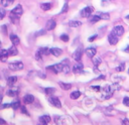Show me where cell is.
<instances>
[{"label":"cell","mask_w":129,"mask_h":125,"mask_svg":"<svg viewBox=\"0 0 129 125\" xmlns=\"http://www.w3.org/2000/svg\"><path fill=\"white\" fill-rule=\"evenodd\" d=\"M102 91H103V93H104L103 96H102V98H103V99H109V98L112 97L113 92H114V89L112 88V86L106 85V86L102 89Z\"/></svg>","instance_id":"obj_1"},{"label":"cell","mask_w":129,"mask_h":125,"mask_svg":"<svg viewBox=\"0 0 129 125\" xmlns=\"http://www.w3.org/2000/svg\"><path fill=\"white\" fill-rule=\"evenodd\" d=\"M23 67H24L23 62H22V61H19V60L10 62V64L8 65V68H9L11 71H19V70H22Z\"/></svg>","instance_id":"obj_2"},{"label":"cell","mask_w":129,"mask_h":125,"mask_svg":"<svg viewBox=\"0 0 129 125\" xmlns=\"http://www.w3.org/2000/svg\"><path fill=\"white\" fill-rule=\"evenodd\" d=\"M93 11H94V8H93L92 6H87V7L83 8V9L81 10V16H82V17H85V18L91 17Z\"/></svg>","instance_id":"obj_3"},{"label":"cell","mask_w":129,"mask_h":125,"mask_svg":"<svg viewBox=\"0 0 129 125\" xmlns=\"http://www.w3.org/2000/svg\"><path fill=\"white\" fill-rule=\"evenodd\" d=\"M83 53H84V49H83V47H82V46L78 47V48L75 50V52L73 53V57H74V59H75L76 61H80L81 58H82V56H83Z\"/></svg>","instance_id":"obj_4"},{"label":"cell","mask_w":129,"mask_h":125,"mask_svg":"<svg viewBox=\"0 0 129 125\" xmlns=\"http://www.w3.org/2000/svg\"><path fill=\"white\" fill-rule=\"evenodd\" d=\"M46 69L52 71L54 74H58V73H61V71H62V64H55L53 66L47 67Z\"/></svg>","instance_id":"obj_5"},{"label":"cell","mask_w":129,"mask_h":125,"mask_svg":"<svg viewBox=\"0 0 129 125\" xmlns=\"http://www.w3.org/2000/svg\"><path fill=\"white\" fill-rule=\"evenodd\" d=\"M112 32H113L115 35H117V36H121V35L124 33V27H123L122 25H116V26H114Z\"/></svg>","instance_id":"obj_6"},{"label":"cell","mask_w":129,"mask_h":125,"mask_svg":"<svg viewBox=\"0 0 129 125\" xmlns=\"http://www.w3.org/2000/svg\"><path fill=\"white\" fill-rule=\"evenodd\" d=\"M48 101H49V104L50 105H52V106H54L56 108H60L61 107V103H60L59 99L56 98V97H50L48 99Z\"/></svg>","instance_id":"obj_7"},{"label":"cell","mask_w":129,"mask_h":125,"mask_svg":"<svg viewBox=\"0 0 129 125\" xmlns=\"http://www.w3.org/2000/svg\"><path fill=\"white\" fill-rule=\"evenodd\" d=\"M10 13H11V14H14V15H16V16H18V17H20V16L22 15V13H23L22 6H21V5H17L16 7H14V8L11 10Z\"/></svg>","instance_id":"obj_8"},{"label":"cell","mask_w":129,"mask_h":125,"mask_svg":"<svg viewBox=\"0 0 129 125\" xmlns=\"http://www.w3.org/2000/svg\"><path fill=\"white\" fill-rule=\"evenodd\" d=\"M85 53H86V55L87 56H89V57H94L95 55H96V53H97V50H96V48L95 47H88V48H86L85 49Z\"/></svg>","instance_id":"obj_9"},{"label":"cell","mask_w":129,"mask_h":125,"mask_svg":"<svg viewBox=\"0 0 129 125\" xmlns=\"http://www.w3.org/2000/svg\"><path fill=\"white\" fill-rule=\"evenodd\" d=\"M56 26V22L54 19H49L47 22H46V25H45V29L46 30H52L54 29Z\"/></svg>","instance_id":"obj_10"},{"label":"cell","mask_w":129,"mask_h":125,"mask_svg":"<svg viewBox=\"0 0 129 125\" xmlns=\"http://www.w3.org/2000/svg\"><path fill=\"white\" fill-rule=\"evenodd\" d=\"M108 40H109L110 44L114 45V44H116V43L119 41V38H118L117 35H115L113 32H111V33L109 34V36H108Z\"/></svg>","instance_id":"obj_11"},{"label":"cell","mask_w":129,"mask_h":125,"mask_svg":"<svg viewBox=\"0 0 129 125\" xmlns=\"http://www.w3.org/2000/svg\"><path fill=\"white\" fill-rule=\"evenodd\" d=\"M83 70H84V67H83V64H81V62H77L73 67V72L75 74H81V73H83Z\"/></svg>","instance_id":"obj_12"},{"label":"cell","mask_w":129,"mask_h":125,"mask_svg":"<svg viewBox=\"0 0 129 125\" xmlns=\"http://www.w3.org/2000/svg\"><path fill=\"white\" fill-rule=\"evenodd\" d=\"M22 102H23L24 104H32V103L34 102V97H33L31 94H27V95H25V96L23 97Z\"/></svg>","instance_id":"obj_13"},{"label":"cell","mask_w":129,"mask_h":125,"mask_svg":"<svg viewBox=\"0 0 129 125\" xmlns=\"http://www.w3.org/2000/svg\"><path fill=\"white\" fill-rule=\"evenodd\" d=\"M8 56H9V54H8L7 49H1L0 50V60L1 61H6Z\"/></svg>","instance_id":"obj_14"},{"label":"cell","mask_w":129,"mask_h":125,"mask_svg":"<svg viewBox=\"0 0 129 125\" xmlns=\"http://www.w3.org/2000/svg\"><path fill=\"white\" fill-rule=\"evenodd\" d=\"M49 51L52 55L54 56H59L61 53H62V50L60 48H57V47H52V48H49Z\"/></svg>","instance_id":"obj_15"},{"label":"cell","mask_w":129,"mask_h":125,"mask_svg":"<svg viewBox=\"0 0 129 125\" xmlns=\"http://www.w3.org/2000/svg\"><path fill=\"white\" fill-rule=\"evenodd\" d=\"M10 40H11V42L13 43V45H15V46L20 43V39H19V37H18L16 34H11V35H10Z\"/></svg>","instance_id":"obj_16"},{"label":"cell","mask_w":129,"mask_h":125,"mask_svg":"<svg viewBox=\"0 0 129 125\" xmlns=\"http://www.w3.org/2000/svg\"><path fill=\"white\" fill-rule=\"evenodd\" d=\"M7 50H8V54L11 55V56H14V55H17V54H18V50H17V48H16L15 45H12V46L9 47V49H7Z\"/></svg>","instance_id":"obj_17"},{"label":"cell","mask_w":129,"mask_h":125,"mask_svg":"<svg viewBox=\"0 0 129 125\" xmlns=\"http://www.w3.org/2000/svg\"><path fill=\"white\" fill-rule=\"evenodd\" d=\"M16 81H17V77H16V76L8 77V79H7V85L10 86V87H12V86L16 83Z\"/></svg>","instance_id":"obj_18"},{"label":"cell","mask_w":129,"mask_h":125,"mask_svg":"<svg viewBox=\"0 0 129 125\" xmlns=\"http://www.w3.org/2000/svg\"><path fill=\"white\" fill-rule=\"evenodd\" d=\"M18 88H16V89H10V90H8L7 92H6V95L8 96V97H15L17 94H18Z\"/></svg>","instance_id":"obj_19"},{"label":"cell","mask_w":129,"mask_h":125,"mask_svg":"<svg viewBox=\"0 0 129 125\" xmlns=\"http://www.w3.org/2000/svg\"><path fill=\"white\" fill-rule=\"evenodd\" d=\"M81 25H82V22L79 20H72L69 22V26H71V27H79Z\"/></svg>","instance_id":"obj_20"},{"label":"cell","mask_w":129,"mask_h":125,"mask_svg":"<svg viewBox=\"0 0 129 125\" xmlns=\"http://www.w3.org/2000/svg\"><path fill=\"white\" fill-rule=\"evenodd\" d=\"M58 85L60 86V88H61L62 90H66V91H68V90H70V89L72 88V85H71V84L63 83V82H59V83H58Z\"/></svg>","instance_id":"obj_21"},{"label":"cell","mask_w":129,"mask_h":125,"mask_svg":"<svg viewBox=\"0 0 129 125\" xmlns=\"http://www.w3.org/2000/svg\"><path fill=\"white\" fill-rule=\"evenodd\" d=\"M40 8H41L42 10H44V11H47V10H49V9L51 8V3H49V2L41 3V4H40Z\"/></svg>","instance_id":"obj_22"},{"label":"cell","mask_w":129,"mask_h":125,"mask_svg":"<svg viewBox=\"0 0 129 125\" xmlns=\"http://www.w3.org/2000/svg\"><path fill=\"white\" fill-rule=\"evenodd\" d=\"M80 96H81V92L80 91H74L70 95L71 99H73V100H77L78 98H80Z\"/></svg>","instance_id":"obj_23"},{"label":"cell","mask_w":129,"mask_h":125,"mask_svg":"<svg viewBox=\"0 0 129 125\" xmlns=\"http://www.w3.org/2000/svg\"><path fill=\"white\" fill-rule=\"evenodd\" d=\"M39 121L40 122H44V123H48L51 121V118L48 116V115H42L39 117Z\"/></svg>","instance_id":"obj_24"},{"label":"cell","mask_w":129,"mask_h":125,"mask_svg":"<svg viewBox=\"0 0 129 125\" xmlns=\"http://www.w3.org/2000/svg\"><path fill=\"white\" fill-rule=\"evenodd\" d=\"M98 15H99V17H100L101 19H104V20H108V19L110 18L109 13H106V12H99Z\"/></svg>","instance_id":"obj_25"},{"label":"cell","mask_w":129,"mask_h":125,"mask_svg":"<svg viewBox=\"0 0 129 125\" xmlns=\"http://www.w3.org/2000/svg\"><path fill=\"white\" fill-rule=\"evenodd\" d=\"M100 19H101V18L99 17V15H98V14H96V15L91 16L89 20H90V22H91V23H97L98 21H100Z\"/></svg>","instance_id":"obj_26"},{"label":"cell","mask_w":129,"mask_h":125,"mask_svg":"<svg viewBox=\"0 0 129 125\" xmlns=\"http://www.w3.org/2000/svg\"><path fill=\"white\" fill-rule=\"evenodd\" d=\"M42 55L43 54H45V55H47V54H49L50 53V51H49V48H47V47H41V48H39V50H38Z\"/></svg>","instance_id":"obj_27"},{"label":"cell","mask_w":129,"mask_h":125,"mask_svg":"<svg viewBox=\"0 0 129 125\" xmlns=\"http://www.w3.org/2000/svg\"><path fill=\"white\" fill-rule=\"evenodd\" d=\"M70 71H71L70 66H69L68 64H62V71H61V73H63V74H69Z\"/></svg>","instance_id":"obj_28"},{"label":"cell","mask_w":129,"mask_h":125,"mask_svg":"<svg viewBox=\"0 0 129 125\" xmlns=\"http://www.w3.org/2000/svg\"><path fill=\"white\" fill-rule=\"evenodd\" d=\"M11 107H12L14 110H17V109H19V108H20V101L16 100V101L12 102V103H11Z\"/></svg>","instance_id":"obj_29"},{"label":"cell","mask_w":129,"mask_h":125,"mask_svg":"<svg viewBox=\"0 0 129 125\" xmlns=\"http://www.w3.org/2000/svg\"><path fill=\"white\" fill-rule=\"evenodd\" d=\"M10 20H11V22H13V23H18V20H19V17L18 16H16V15H14V14H11L10 13Z\"/></svg>","instance_id":"obj_30"},{"label":"cell","mask_w":129,"mask_h":125,"mask_svg":"<svg viewBox=\"0 0 129 125\" xmlns=\"http://www.w3.org/2000/svg\"><path fill=\"white\" fill-rule=\"evenodd\" d=\"M44 92H45L46 95H51V94H53L55 92V89L54 88H45Z\"/></svg>","instance_id":"obj_31"},{"label":"cell","mask_w":129,"mask_h":125,"mask_svg":"<svg viewBox=\"0 0 129 125\" xmlns=\"http://www.w3.org/2000/svg\"><path fill=\"white\" fill-rule=\"evenodd\" d=\"M13 2H14V0H2V3H1V4H2L4 7H7V6L11 5Z\"/></svg>","instance_id":"obj_32"},{"label":"cell","mask_w":129,"mask_h":125,"mask_svg":"<svg viewBox=\"0 0 129 125\" xmlns=\"http://www.w3.org/2000/svg\"><path fill=\"white\" fill-rule=\"evenodd\" d=\"M93 64H94V66H95V68H97V67L101 64V58H100V57H94V58H93Z\"/></svg>","instance_id":"obj_33"},{"label":"cell","mask_w":129,"mask_h":125,"mask_svg":"<svg viewBox=\"0 0 129 125\" xmlns=\"http://www.w3.org/2000/svg\"><path fill=\"white\" fill-rule=\"evenodd\" d=\"M125 70V62H121L117 68H116V71L117 72H123Z\"/></svg>","instance_id":"obj_34"},{"label":"cell","mask_w":129,"mask_h":125,"mask_svg":"<svg viewBox=\"0 0 129 125\" xmlns=\"http://www.w3.org/2000/svg\"><path fill=\"white\" fill-rule=\"evenodd\" d=\"M60 39L63 41V42H68L69 41V39H70V37H69V35L68 34H66V33H63V34H61L60 36Z\"/></svg>","instance_id":"obj_35"},{"label":"cell","mask_w":129,"mask_h":125,"mask_svg":"<svg viewBox=\"0 0 129 125\" xmlns=\"http://www.w3.org/2000/svg\"><path fill=\"white\" fill-rule=\"evenodd\" d=\"M68 10H69V5H68V3H64L62 9L60 10V13H66V12H68Z\"/></svg>","instance_id":"obj_36"},{"label":"cell","mask_w":129,"mask_h":125,"mask_svg":"<svg viewBox=\"0 0 129 125\" xmlns=\"http://www.w3.org/2000/svg\"><path fill=\"white\" fill-rule=\"evenodd\" d=\"M6 15V11L3 8H0V20H2Z\"/></svg>","instance_id":"obj_37"},{"label":"cell","mask_w":129,"mask_h":125,"mask_svg":"<svg viewBox=\"0 0 129 125\" xmlns=\"http://www.w3.org/2000/svg\"><path fill=\"white\" fill-rule=\"evenodd\" d=\"M45 32H46V30H45V29H41V30H39V31H37V32H35V36H39V35H43V34H45Z\"/></svg>","instance_id":"obj_38"},{"label":"cell","mask_w":129,"mask_h":125,"mask_svg":"<svg viewBox=\"0 0 129 125\" xmlns=\"http://www.w3.org/2000/svg\"><path fill=\"white\" fill-rule=\"evenodd\" d=\"M41 53L39 52V51H36V53H35V58L37 59V60H39V61H41L42 60V57H41Z\"/></svg>","instance_id":"obj_39"},{"label":"cell","mask_w":129,"mask_h":125,"mask_svg":"<svg viewBox=\"0 0 129 125\" xmlns=\"http://www.w3.org/2000/svg\"><path fill=\"white\" fill-rule=\"evenodd\" d=\"M123 104H124L125 106L129 107V97H125V98L123 99Z\"/></svg>","instance_id":"obj_40"},{"label":"cell","mask_w":129,"mask_h":125,"mask_svg":"<svg viewBox=\"0 0 129 125\" xmlns=\"http://www.w3.org/2000/svg\"><path fill=\"white\" fill-rule=\"evenodd\" d=\"M91 89H92V90H94V91H96V92H99V91H101V90H102L100 86H92V87H91Z\"/></svg>","instance_id":"obj_41"},{"label":"cell","mask_w":129,"mask_h":125,"mask_svg":"<svg viewBox=\"0 0 129 125\" xmlns=\"http://www.w3.org/2000/svg\"><path fill=\"white\" fill-rule=\"evenodd\" d=\"M9 107H11V104H1L0 105V110L5 109V108H9Z\"/></svg>","instance_id":"obj_42"},{"label":"cell","mask_w":129,"mask_h":125,"mask_svg":"<svg viewBox=\"0 0 129 125\" xmlns=\"http://www.w3.org/2000/svg\"><path fill=\"white\" fill-rule=\"evenodd\" d=\"M20 111H21L22 113H24V114H26V115H29V114H28V112L26 111V108H25L24 106H20Z\"/></svg>","instance_id":"obj_43"},{"label":"cell","mask_w":129,"mask_h":125,"mask_svg":"<svg viewBox=\"0 0 129 125\" xmlns=\"http://www.w3.org/2000/svg\"><path fill=\"white\" fill-rule=\"evenodd\" d=\"M97 36H98L97 34H94V35H92V36H90V37L88 38V40H89V41H94V40H95V39L97 38Z\"/></svg>","instance_id":"obj_44"},{"label":"cell","mask_w":129,"mask_h":125,"mask_svg":"<svg viewBox=\"0 0 129 125\" xmlns=\"http://www.w3.org/2000/svg\"><path fill=\"white\" fill-rule=\"evenodd\" d=\"M122 125H129V120L127 118H124L122 120Z\"/></svg>","instance_id":"obj_45"},{"label":"cell","mask_w":129,"mask_h":125,"mask_svg":"<svg viewBox=\"0 0 129 125\" xmlns=\"http://www.w3.org/2000/svg\"><path fill=\"white\" fill-rule=\"evenodd\" d=\"M1 28H2V31H3L4 33H7V26H6V25H2Z\"/></svg>","instance_id":"obj_46"},{"label":"cell","mask_w":129,"mask_h":125,"mask_svg":"<svg viewBox=\"0 0 129 125\" xmlns=\"http://www.w3.org/2000/svg\"><path fill=\"white\" fill-rule=\"evenodd\" d=\"M4 124H6V121H5L4 119L0 118V125H4Z\"/></svg>","instance_id":"obj_47"},{"label":"cell","mask_w":129,"mask_h":125,"mask_svg":"<svg viewBox=\"0 0 129 125\" xmlns=\"http://www.w3.org/2000/svg\"><path fill=\"white\" fill-rule=\"evenodd\" d=\"M123 50H124V51H125V52H127V53H129V45H128V46H127V47H125V48H124V49H123Z\"/></svg>","instance_id":"obj_48"},{"label":"cell","mask_w":129,"mask_h":125,"mask_svg":"<svg viewBox=\"0 0 129 125\" xmlns=\"http://www.w3.org/2000/svg\"><path fill=\"white\" fill-rule=\"evenodd\" d=\"M38 125H47V123H44V122H40Z\"/></svg>","instance_id":"obj_49"},{"label":"cell","mask_w":129,"mask_h":125,"mask_svg":"<svg viewBox=\"0 0 129 125\" xmlns=\"http://www.w3.org/2000/svg\"><path fill=\"white\" fill-rule=\"evenodd\" d=\"M2 99H3V97H2V95H0V104L2 103Z\"/></svg>","instance_id":"obj_50"},{"label":"cell","mask_w":129,"mask_h":125,"mask_svg":"<svg viewBox=\"0 0 129 125\" xmlns=\"http://www.w3.org/2000/svg\"><path fill=\"white\" fill-rule=\"evenodd\" d=\"M125 18H126V19H129V14H128V15H126V17H125Z\"/></svg>","instance_id":"obj_51"},{"label":"cell","mask_w":129,"mask_h":125,"mask_svg":"<svg viewBox=\"0 0 129 125\" xmlns=\"http://www.w3.org/2000/svg\"><path fill=\"white\" fill-rule=\"evenodd\" d=\"M1 45H2V44H1V41H0V48H1Z\"/></svg>","instance_id":"obj_52"},{"label":"cell","mask_w":129,"mask_h":125,"mask_svg":"<svg viewBox=\"0 0 129 125\" xmlns=\"http://www.w3.org/2000/svg\"><path fill=\"white\" fill-rule=\"evenodd\" d=\"M1 3H2V0H0V4H1Z\"/></svg>","instance_id":"obj_53"},{"label":"cell","mask_w":129,"mask_h":125,"mask_svg":"<svg viewBox=\"0 0 129 125\" xmlns=\"http://www.w3.org/2000/svg\"><path fill=\"white\" fill-rule=\"evenodd\" d=\"M128 75H129V69H128Z\"/></svg>","instance_id":"obj_54"}]
</instances>
